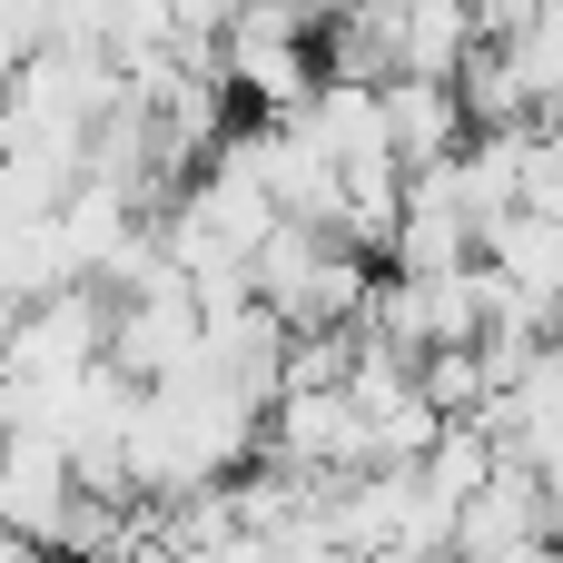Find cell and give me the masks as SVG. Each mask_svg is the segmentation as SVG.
Returning a JSON list of instances; mask_svg holds the SVG:
<instances>
[{
    "label": "cell",
    "mask_w": 563,
    "mask_h": 563,
    "mask_svg": "<svg viewBox=\"0 0 563 563\" xmlns=\"http://www.w3.org/2000/svg\"><path fill=\"white\" fill-rule=\"evenodd\" d=\"M465 59H475V10H455V0H416V10H396V79H435V89H455Z\"/></svg>",
    "instance_id": "cell-3"
},
{
    "label": "cell",
    "mask_w": 563,
    "mask_h": 563,
    "mask_svg": "<svg viewBox=\"0 0 563 563\" xmlns=\"http://www.w3.org/2000/svg\"><path fill=\"white\" fill-rule=\"evenodd\" d=\"M376 99H386V148H396L406 178L465 158L475 129H465V99H455V89H435V79H396V89H376Z\"/></svg>",
    "instance_id": "cell-2"
},
{
    "label": "cell",
    "mask_w": 563,
    "mask_h": 563,
    "mask_svg": "<svg viewBox=\"0 0 563 563\" xmlns=\"http://www.w3.org/2000/svg\"><path fill=\"white\" fill-rule=\"evenodd\" d=\"M307 30H317L307 10H228V20H218V79L247 89L267 119L307 109V89L327 79L317 49H307Z\"/></svg>",
    "instance_id": "cell-1"
},
{
    "label": "cell",
    "mask_w": 563,
    "mask_h": 563,
    "mask_svg": "<svg viewBox=\"0 0 563 563\" xmlns=\"http://www.w3.org/2000/svg\"><path fill=\"white\" fill-rule=\"evenodd\" d=\"M534 505H544V544L563 554V465H544V475H534Z\"/></svg>",
    "instance_id": "cell-4"
},
{
    "label": "cell",
    "mask_w": 563,
    "mask_h": 563,
    "mask_svg": "<svg viewBox=\"0 0 563 563\" xmlns=\"http://www.w3.org/2000/svg\"><path fill=\"white\" fill-rule=\"evenodd\" d=\"M554 563H563V554H554Z\"/></svg>",
    "instance_id": "cell-6"
},
{
    "label": "cell",
    "mask_w": 563,
    "mask_h": 563,
    "mask_svg": "<svg viewBox=\"0 0 563 563\" xmlns=\"http://www.w3.org/2000/svg\"><path fill=\"white\" fill-rule=\"evenodd\" d=\"M0 109H10V69H0Z\"/></svg>",
    "instance_id": "cell-5"
}]
</instances>
